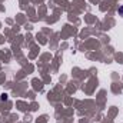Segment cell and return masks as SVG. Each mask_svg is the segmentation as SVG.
Here are the masks:
<instances>
[{
  "instance_id": "6da1fadb",
  "label": "cell",
  "mask_w": 123,
  "mask_h": 123,
  "mask_svg": "<svg viewBox=\"0 0 123 123\" xmlns=\"http://www.w3.org/2000/svg\"><path fill=\"white\" fill-rule=\"evenodd\" d=\"M119 14L123 16V6H122V7H119Z\"/></svg>"
}]
</instances>
